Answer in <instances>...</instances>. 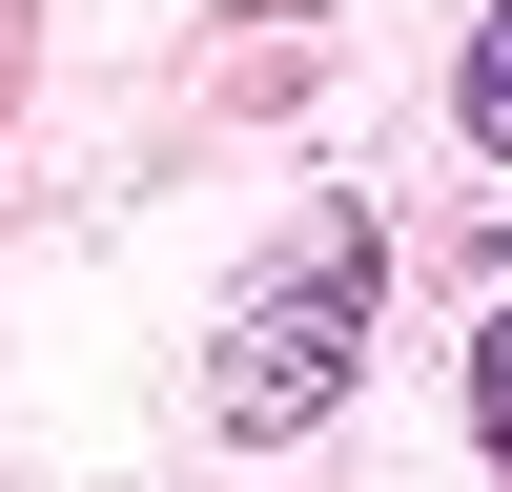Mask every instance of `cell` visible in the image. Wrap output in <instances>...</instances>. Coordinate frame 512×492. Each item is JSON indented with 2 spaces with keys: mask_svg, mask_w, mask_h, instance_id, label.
<instances>
[{
  "mask_svg": "<svg viewBox=\"0 0 512 492\" xmlns=\"http://www.w3.org/2000/svg\"><path fill=\"white\" fill-rule=\"evenodd\" d=\"M369 308H390V267H369V205H308V226L246 267L226 349H205V431H226V451L328 431V410H349V369H369Z\"/></svg>",
  "mask_w": 512,
  "mask_h": 492,
  "instance_id": "6da1fadb",
  "label": "cell"
},
{
  "mask_svg": "<svg viewBox=\"0 0 512 492\" xmlns=\"http://www.w3.org/2000/svg\"><path fill=\"white\" fill-rule=\"evenodd\" d=\"M451 123H472V144H512V0L472 21V62H451Z\"/></svg>",
  "mask_w": 512,
  "mask_h": 492,
  "instance_id": "7a4b0ae2",
  "label": "cell"
},
{
  "mask_svg": "<svg viewBox=\"0 0 512 492\" xmlns=\"http://www.w3.org/2000/svg\"><path fill=\"white\" fill-rule=\"evenodd\" d=\"M472 431H492V492H512V308L472 328Z\"/></svg>",
  "mask_w": 512,
  "mask_h": 492,
  "instance_id": "3957f363",
  "label": "cell"
}]
</instances>
